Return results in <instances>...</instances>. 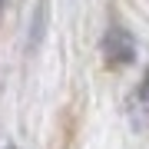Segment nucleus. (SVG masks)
Returning <instances> with one entry per match:
<instances>
[{"mask_svg": "<svg viewBox=\"0 0 149 149\" xmlns=\"http://www.w3.org/2000/svg\"><path fill=\"white\" fill-rule=\"evenodd\" d=\"M139 96H143V103H146V109H149V76H146V83H143V90H139Z\"/></svg>", "mask_w": 149, "mask_h": 149, "instance_id": "f257e3e1", "label": "nucleus"}]
</instances>
